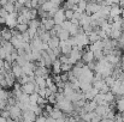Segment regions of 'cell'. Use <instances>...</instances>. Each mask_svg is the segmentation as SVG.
<instances>
[{"mask_svg": "<svg viewBox=\"0 0 124 122\" xmlns=\"http://www.w3.org/2000/svg\"><path fill=\"white\" fill-rule=\"evenodd\" d=\"M123 28H124V18H123Z\"/></svg>", "mask_w": 124, "mask_h": 122, "instance_id": "obj_41", "label": "cell"}, {"mask_svg": "<svg viewBox=\"0 0 124 122\" xmlns=\"http://www.w3.org/2000/svg\"><path fill=\"white\" fill-rule=\"evenodd\" d=\"M88 48L93 51V53H96V51H102L104 49V43H102V40H99L94 43H90L88 45Z\"/></svg>", "mask_w": 124, "mask_h": 122, "instance_id": "obj_10", "label": "cell"}, {"mask_svg": "<svg viewBox=\"0 0 124 122\" xmlns=\"http://www.w3.org/2000/svg\"><path fill=\"white\" fill-rule=\"evenodd\" d=\"M64 14H65V19L66 20H71L74 18V11L72 10H65Z\"/></svg>", "mask_w": 124, "mask_h": 122, "instance_id": "obj_30", "label": "cell"}, {"mask_svg": "<svg viewBox=\"0 0 124 122\" xmlns=\"http://www.w3.org/2000/svg\"><path fill=\"white\" fill-rule=\"evenodd\" d=\"M71 25H72V24H71V22H70V20H65V22H64V23L60 25V26H62L64 30L69 31V30H70V28H71Z\"/></svg>", "mask_w": 124, "mask_h": 122, "instance_id": "obj_32", "label": "cell"}, {"mask_svg": "<svg viewBox=\"0 0 124 122\" xmlns=\"http://www.w3.org/2000/svg\"><path fill=\"white\" fill-rule=\"evenodd\" d=\"M115 81H116V78H115V77H112V76H110V77H106V78H105V84H106L108 87H111V86L115 84Z\"/></svg>", "mask_w": 124, "mask_h": 122, "instance_id": "obj_29", "label": "cell"}, {"mask_svg": "<svg viewBox=\"0 0 124 122\" xmlns=\"http://www.w3.org/2000/svg\"><path fill=\"white\" fill-rule=\"evenodd\" d=\"M98 93H99V90L92 86V87H90V89H89L87 92H84L83 95H84V98H85V99H88V101H92V99H94V97H95Z\"/></svg>", "mask_w": 124, "mask_h": 122, "instance_id": "obj_15", "label": "cell"}, {"mask_svg": "<svg viewBox=\"0 0 124 122\" xmlns=\"http://www.w3.org/2000/svg\"><path fill=\"white\" fill-rule=\"evenodd\" d=\"M49 1H51L54 6H60V5H62V1H60V0H49Z\"/></svg>", "mask_w": 124, "mask_h": 122, "instance_id": "obj_35", "label": "cell"}, {"mask_svg": "<svg viewBox=\"0 0 124 122\" xmlns=\"http://www.w3.org/2000/svg\"><path fill=\"white\" fill-rule=\"evenodd\" d=\"M122 10L119 7L118 4H113L110 6V18H113V17H117V16H122Z\"/></svg>", "mask_w": 124, "mask_h": 122, "instance_id": "obj_9", "label": "cell"}, {"mask_svg": "<svg viewBox=\"0 0 124 122\" xmlns=\"http://www.w3.org/2000/svg\"><path fill=\"white\" fill-rule=\"evenodd\" d=\"M40 25H41V20L38 19V18L31 19V20H29V23H28V28H33V29H36V30L40 28Z\"/></svg>", "mask_w": 124, "mask_h": 122, "instance_id": "obj_18", "label": "cell"}, {"mask_svg": "<svg viewBox=\"0 0 124 122\" xmlns=\"http://www.w3.org/2000/svg\"><path fill=\"white\" fill-rule=\"evenodd\" d=\"M54 22H53V18H42L41 19V26L46 30V31H49L54 28Z\"/></svg>", "mask_w": 124, "mask_h": 122, "instance_id": "obj_7", "label": "cell"}, {"mask_svg": "<svg viewBox=\"0 0 124 122\" xmlns=\"http://www.w3.org/2000/svg\"><path fill=\"white\" fill-rule=\"evenodd\" d=\"M4 8H5V10H6V12H8V13H12V12H15V11H16L15 4H12V2H7V4L4 6Z\"/></svg>", "mask_w": 124, "mask_h": 122, "instance_id": "obj_28", "label": "cell"}, {"mask_svg": "<svg viewBox=\"0 0 124 122\" xmlns=\"http://www.w3.org/2000/svg\"><path fill=\"white\" fill-rule=\"evenodd\" d=\"M35 85L42 89V87H46V78H42V77H35Z\"/></svg>", "mask_w": 124, "mask_h": 122, "instance_id": "obj_21", "label": "cell"}, {"mask_svg": "<svg viewBox=\"0 0 124 122\" xmlns=\"http://www.w3.org/2000/svg\"><path fill=\"white\" fill-rule=\"evenodd\" d=\"M7 2H8V0H0V7H4Z\"/></svg>", "mask_w": 124, "mask_h": 122, "instance_id": "obj_36", "label": "cell"}, {"mask_svg": "<svg viewBox=\"0 0 124 122\" xmlns=\"http://www.w3.org/2000/svg\"><path fill=\"white\" fill-rule=\"evenodd\" d=\"M17 23H18V24H28V23H29V19H28L25 16H23V14H19V13H18Z\"/></svg>", "mask_w": 124, "mask_h": 122, "instance_id": "obj_27", "label": "cell"}, {"mask_svg": "<svg viewBox=\"0 0 124 122\" xmlns=\"http://www.w3.org/2000/svg\"><path fill=\"white\" fill-rule=\"evenodd\" d=\"M83 13L84 12H80V11H74V19H77V20H80L81 18H82V16H83Z\"/></svg>", "mask_w": 124, "mask_h": 122, "instance_id": "obj_34", "label": "cell"}, {"mask_svg": "<svg viewBox=\"0 0 124 122\" xmlns=\"http://www.w3.org/2000/svg\"><path fill=\"white\" fill-rule=\"evenodd\" d=\"M2 66H4V60L0 59V73H2Z\"/></svg>", "mask_w": 124, "mask_h": 122, "instance_id": "obj_37", "label": "cell"}, {"mask_svg": "<svg viewBox=\"0 0 124 122\" xmlns=\"http://www.w3.org/2000/svg\"><path fill=\"white\" fill-rule=\"evenodd\" d=\"M59 42H60V40L57 37V36H54V37H51L49 40H48V42H47V44H48V48L49 49H55V48H59Z\"/></svg>", "mask_w": 124, "mask_h": 122, "instance_id": "obj_16", "label": "cell"}, {"mask_svg": "<svg viewBox=\"0 0 124 122\" xmlns=\"http://www.w3.org/2000/svg\"><path fill=\"white\" fill-rule=\"evenodd\" d=\"M124 31H121V30H113L112 29V31H111V34H110V39L111 40H119L121 37H122V35H123Z\"/></svg>", "mask_w": 124, "mask_h": 122, "instance_id": "obj_20", "label": "cell"}, {"mask_svg": "<svg viewBox=\"0 0 124 122\" xmlns=\"http://www.w3.org/2000/svg\"><path fill=\"white\" fill-rule=\"evenodd\" d=\"M88 40H89V44L90 43H94V42H96V41H99V35H98V32L96 31H93V32H90L89 35H88Z\"/></svg>", "mask_w": 124, "mask_h": 122, "instance_id": "obj_24", "label": "cell"}, {"mask_svg": "<svg viewBox=\"0 0 124 122\" xmlns=\"http://www.w3.org/2000/svg\"><path fill=\"white\" fill-rule=\"evenodd\" d=\"M87 0H78V4H77V11L80 12H84L85 11V7H87Z\"/></svg>", "mask_w": 124, "mask_h": 122, "instance_id": "obj_25", "label": "cell"}, {"mask_svg": "<svg viewBox=\"0 0 124 122\" xmlns=\"http://www.w3.org/2000/svg\"><path fill=\"white\" fill-rule=\"evenodd\" d=\"M0 30H1V29H0Z\"/></svg>", "mask_w": 124, "mask_h": 122, "instance_id": "obj_42", "label": "cell"}, {"mask_svg": "<svg viewBox=\"0 0 124 122\" xmlns=\"http://www.w3.org/2000/svg\"><path fill=\"white\" fill-rule=\"evenodd\" d=\"M17 17H18V12L17 11H15V12H12V13H8V17L6 18V23H5V25H6V28H8V29H15L16 26H17Z\"/></svg>", "mask_w": 124, "mask_h": 122, "instance_id": "obj_1", "label": "cell"}, {"mask_svg": "<svg viewBox=\"0 0 124 122\" xmlns=\"http://www.w3.org/2000/svg\"><path fill=\"white\" fill-rule=\"evenodd\" d=\"M65 20H66V19H65L64 10L60 7V8L54 13V16H53V22H54V24H55V25H62Z\"/></svg>", "mask_w": 124, "mask_h": 122, "instance_id": "obj_3", "label": "cell"}, {"mask_svg": "<svg viewBox=\"0 0 124 122\" xmlns=\"http://www.w3.org/2000/svg\"><path fill=\"white\" fill-rule=\"evenodd\" d=\"M11 72L12 74L15 76L16 79H19L22 76H23V70L19 65H17L16 62H12V68H11Z\"/></svg>", "mask_w": 124, "mask_h": 122, "instance_id": "obj_11", "label": "cell"}, {"mask_svg": "<svg viewBox=\"0 0 124 122\" xmlns=\"http://www.w3.org/2000/svg\"><path fill=\"white\" fill-rule=\"evenodd\" d=\"M100 7H101V5L99 4V2H95V1H88L87 2V7H85V11H84V13H87V14H93V13H96L99 10H100Z\"/></svg>", "mask_w": 124, "mask_h": 122, "instance_id": "obj_2", "label": "cell"}, {"mask_svg": "<svg viewBox=\"0 0 124 122\" xmlns=\"http://www.w3.org/2000/svg\"><path fill=\"white\" fill-rule=\"evenodd\" d=\"M94 101L96 102V104H98V105L106 103V102H105V95H104V93H100V92H99V93H98V95H96V96L94 97Z\"/></svg>", "mask_w": 124, "mask_h": 122, "instance_id": "obj_23", "label": "cell"}, {"mask_svg": "<svg viewBox=\"0 0 124 122\" xmlns=\"http://www.w3.org/2000/svg\"><path fill=\"white\" fill-rule=\"evenodd\" d=\"M59 49H60V53H62V55H69L70 53H71V50H72V47H71V44L66 41H60L59 42Z\"/></svg>", "mask_w": 124, "mask_h": 122, "instance_id": "obj_5", "label": "cell"}, {"mask_svg": "<svg viewBox=\"0 0 124 122\" xmlns=\"http://www.w3.org/2000/svg\"><path fill=\"white\" fill-rule=\"evenodd\" d=\"M99 92H100V93H104V95H106L107 92H110V87H108V86L105 84V85H102V86L99 89Z\"/></svg>", "mask_w": 124, "mask_h": 122, "instance_id": "obj_33", "label": "cell"}, {"mask_svg": "<svg viewBox=\"0 0 124 122\" xmlns=\"http://www.w3.org/2000/svg\"><path fill=\"white\" fill-rule=\"evenodd\" d=\"M17 2H18V4H21V5H23V6H24V4H25V2H27V0H17Z\"/></svg>", "mask_w": 124, "mask_h": 122, "instance_id": "obj_38", "label": "cell"}, {"mask_svg": "<svg viewBox=\"0 0 124 122\" xmlns=\"http://www.w3.org/2000/svg\"><path fill=\"white\" fill-rule=\"evenodd\" d=\"M0 37H1L2 41L10 42V40L12 39V31H11V29H8V28L1 29L0 30Z\"/></svg>", "mask_w": 124, "mask_h": 122, "instance_id": "obj_13", "label": "cell"}, {"mask_svg": "<svg viewBox=\"0 0 124 122\" xmlns=\"http://www.w3.org/2000/svg\"><path fill=\"white\" fill-rule=\"evenodd\" d=\"M1 42H2V40H1V37H0V44H1Z\"/></svg>", "mask_w": 124, "mask_h": 122, "instance_id": "obj_39", "label": "cell"}, {"mask_svg": "<svg viewBox=\"0 0 124 122\" xmlns=\"http://www.w3.org/2000/svg\"><path fill=\"white\" fill-rule=\"evenodd\" d=\"M57 37H58V39H59L60 41H66V40H69V37H70V34H69V31H66V30H64V29L62 28V30L58 32Z\"/></svg>", "mask_w": 124, "mask_h": 122, "instance_id": "obj_17", "label": "cell"}, {"mask_svg": "<svg viewBox=\"0 0 124 122\" xmlns=\"http://www.w3.org/2000/svg\"><path fill=\"white\" fill-rule=\"evenodd\" d=\"M115 105H116V109L118 110L119 114L124 113V96H116Z\"/></svg>", "mask_w": 124, "mask_h": 122, "instance_id": "obj_12", "label": "cell"}, {"mask_svg": "<svg viewBox=\"0 0 124 122\" xmlns=\"http://www.w3.org/2000/svg\"><path fill=\"white\" fill-rule=\"evenodd\" d=\"M84 51L82 53V60L84 64H88V62H92V61H94V53L88 48V47H85L84 49H83Z\"/></svg>", "mask_w": 124, "mask_h": 122, "instance_id": "obj_6", "label": "cell"}, {"mask_svg": "<svg viewBox=\"0 0 124 122\" xmlns=\"http://www.w3.org/2000/svg\"><path fill=\"white\" fill-rule=\"evenodd\" d=\"M35 77H42V78H47L48 77V68L45 66H36L35 71H34Z\"/></svg>", "mask_w": 124, "mask_h": 122, "instance_id": "obj_8", "label": "cell"}, {"mask_svg": "<svg viewBox=\"0 0 124 122\" xmlns=\"http://www.w3.org/2000/svg\"><path fill=\"white\" fill-rule=\"evenodd\" d=\"M41 1H42V2H45V1H47V0H41Z\"/></svg>", "mask_w": 124, "mask_h": 122, "instance_id": "obj_40", "label": "cell"}, {"mask_svg": "<svg viewBox=\"0 0 124 122\" xmlns=\"http://www.w3.org/2000/svg\"><path fill=\"white\" fill-rule=\"evenodd\" d=\"M105 102H106L107 104H110V105H111V104H113V103L116 102V96H115L111 91H110V92H107V93L105 95Z\"/></svg>", "mask_w": 124, "mask_h": 122, "instance_id": "obj_19", "label": "cell"}, {"mask_svg": "<svg viewBox=\"0 0 124 122\" xmlns=\"http://www.w3.org/2000/svg\"><path fill=\"white\" fill-rule=\"evenodd\" d=\"M15 62H16L17 65H19V66L22 67V66H24V65H25L27 62H29V61H28V60L25 59V55H18Z\"/></svg>", "mask_w": 124, "mask_h": 122, "instance_id": "obj_22", "label": "cell"}, {"mask_svg": "<svg viewBox=\"0 0 124 122\" xmlns=\"http://www.w3.org/2000/svg\"><path fill=\"white\" fill-rule=\"evenodd\" d=\"M38 86L35 85V83H33V81H29V83H27V84H24V85H22V92L23 93H27V95H31V93H34V92H38Z\"/></svg>", "mask_w": 124, "mask_h": 122, "instance_id": "obj_4", "label": "cell"}, {"mask_svg": "<svg viewBox=\"0 0 124 122\" xmlns=\"http://www.w3.org/2000/svg\"><path fill=\"white\" fill-rule=\"evenodd\" d=\"M52 72H53V74L55 76V74H60L62 73V62H60V60L59 59H57V60H54L53 62H52Z\"/></svg>", "mask_w": 124, "mask_h": 122, "instance_id": "obj_14", "label": "cell"}, {"mask_svg": "<svg viewBox=\"0 0 124 122\" xmlns=\"http://www.w3.org/2000/svg\"><path fill=\"white\" fill-rule=\"evenodd\" d=\"M71 68H72L71 64H62V72L63 73H66V72L71 71Z\"/></svg>", "mask_w": 124, "mask_h": 122, "instance_id": "obj_31", "label": "cell"}, {"mask_svg": "<svg viewBox=\"0 0 124 122\" xmlns=\"http://www.w3.org/2000/svg\"><path fill=\"white\" fill-rule=\"evenodd\" d=\"M19 34H23V32H27L28 30V24H17V26L15 28Z\"/></svg>", "mask_w": 124, "mask_h": 122, "instance_id": "obj_26", "label": "cell"}]
</instances>
